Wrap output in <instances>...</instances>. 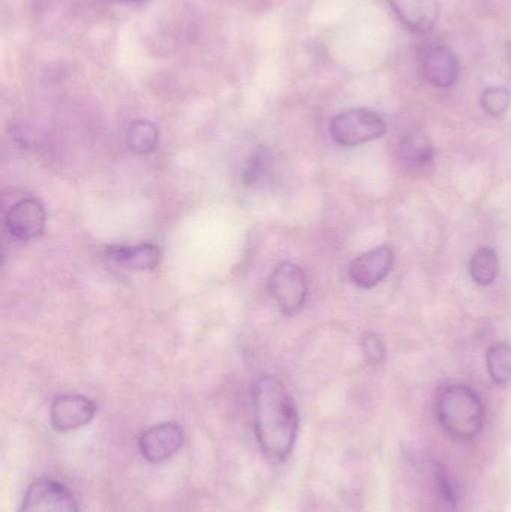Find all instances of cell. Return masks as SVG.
Wrapping results in <instances>:
<instances>
[{"mask_svg":"<svg viewBox=\"0 0 511 512\" xmlns=\"http://www.w3.org/2000/svg\"><path fill=\"white\" fill-rule=\"evenodd\" d=\"M185 444L183 430L176 423H161L144 430L138 439L141 456L150 463H164Z\"/></svg>","mask_w":511,"mask_h":512,"instance_id":"obj_6","label":"cell"},{"mask_svg":"<svg viewBox=\"0 0 511 512\" xmlns=\"http://www.w3.org/2000/svg\"><path fill=\"white\" fill-rule=\"evenodd\" d=\"M111 261L128 270L150 271L158 267L161 261V249L153 243L138 246H111L107 249Z\"/></svg>","mask_w":511,"mask_h":512,"instance_id":"obj_13","label":"cell"},{"mask_svg":"<svg viewBox=\"0 0 511 512\" xmlns=\"http://www.w3.org/2000/svg\"><path fill=\"white\" fill-rule=\"evenodd\" d=\"M398 158L408 173H423L435 159V147L428 135L413 132L399 144Z\"/></svg>","mask_w":511,"mask_h":512,"instance_id":"obj_12","label":"cell"},{"mask_svg":"<svg viewBox=\"0 0 511 512\" xmlns=\"http://www.w3.org/2000/svg\"><path fill=\"white\" fill-rule=\"evenodd\" d=\"M429 478H431V489L434 493L435 502L441 512H456V495L452 478L449 472L440 463L432 462L429 465Z\"/></svg>","mask_w":511,"mask_h":512,"instance_id":"obj_14","label":"cell"},{"mask_svg":"<svg viewBox=\"0 0 511 512\" xmlns=\"http://www.w3.org/2000/svg\"><path fill=\"white\" fill-rule=\"evenodd\" d=\"M362 351L363 355H365V360L371 366H383L384 361H386V345H384V340L377 333H366L362 337Z\"/></svg>","mask_w":511,"mask_h":512,"instance_id":"obj_19","label":"cell"},{"mask_svg":"<svg viewBox=\"0 0 511 512\" xmlns=\"http://www.w3.org/2000/svg\"><path fill=\"white\" fill-rule=\"evenodd\" d=\"M269 171V156L266 153H257V155L252 156L251 162H249L248 168H246V183L255 185V183L261 182L269 174Z\"/></svg>","mask_w":511,"mask_h":512,"instance_id":"obj_20","label":"cell"},{"mask_svg":"<svg viewBox=\"0 0 511 512\" xmlns=\"http://www.w3.org/2000/svg\"><path fill=\"white\" fill-rule=\"evenodd\" d=\"M420 72L432 86L450 89L458 83L461 63L450 48L444 45H431L420 56Z\"/></svg>","mask_w":511,"mask_h":512,"instance_id":"obj_8","label":"cell"},{"mask_svg":"<svg viewBox=\"0 0 511 512\" xmlns=\"http://www.w3.org/2000/svg\"><path fill=\"white\" fill-rule=\"evenodd\" d=\"M510 57H511V47H510Z\"/></svg>","mask_w":511,"mask_h":512,"instance_id":"obj_22","label":"cell"},{"mask_svg":"<svg viewBox=\"0 0 511 512\" xmlns=\"http://www.w3.org/2000/svg\"><path fill=\"white\" fill-rule=\"evenodd\" d=\"M254 430L261 453L273 462H284L299 435V411L284 382L261 376L252 388Z\"/></svg>","mask_w":511,"mask_h":512,"instance_id":"obj_1","label":"cell"},{"mask_svg":"<svg viewBox=\"0 0 511 512\" xmlns=\"http://www.w3.org/2000/svg\"><path fill=\"white\" fill-rule=\"evenodd\" d=\"M159 129L149 120H135L126 132V144L137 155H149L158 149Z\"/></svg>","mask_w":511,"mask_h":512,"instance_id":"obj_15","label":"cell"},{"mask_svg":"<svg viewBox=\"0 0 511 512\" xmlns=\"http://www.w3.org/2000/svg\"><path fill=\"white\" fill-rule=\"evenodd\" d=\"M399 20L411 32L428 35L440 21L441 6L438 0H387Z\"/></svg>","mask_w":511,"mask_h":512,"instance_id":"obj_11","label":"cell"},{"mask_svg":"<svg viewBox=\"0 0 511 512\" xmlns=\"http://www.w3.org/2000/svg\"><path fill=\"white\" fill-rule=\"evenodd\" d=\"M270 295L284 315H294L302 309L308 297V279L305 271L293 262H282L270 274Z\"/></svg>","mask_w":511,"mask_h":512,"instance_id":"obj_4","label":"cell"},{"mask_svg":"<svg viewBox=\"0 0 511 512\" xmlns=\"http://www.w3.org/2000/svg\"><path fill=\"white\" fill-rule=\"evenodd\" d=\"M329 131L338 146L356 147L386 135L387 123L383 116L368 108H351L330 120Z\"/></svg>","mask_w":511,"mask_h":512,"instance_id":"obj_3","label":"cell"},{"mask_svg":"<svg viewBox=\"0 0 511 512\" xmlns=\"http://www.w3.org/2000/svg\"><path fill=\"white\" fill-rule=\"evenodd\" d=\"M500 273V259L491 248H480L474 252L470 261V274L477 285L489 286L497 280Z\"/></svg>","mask_w":511,"mask_h":512,"instance_id":"obj_16","label":"cell"},{"mask_svg":"<svg viewBox=\"0 0 511 512\" xmlns=\"http://www.w3.org/2000/svg\"><path fill=\"white\" fill-rule=\"evenodd\" d=\"M511 104V93L507 87L491 86L483 92L482 107L489 116L501 117L507 113Z\"/></svg>","mask_w":511,"mask_h":512,"instance_id":"obj_18","label":"cell"},{"mask_svg":"<svg viewBox=\"0 0 511 512\" xmlns=\"http://www.w3.org/2000/svg\"><path fill=\"white\" fill-rule=\"evenodd\" d=\"M486 367L495 384H509L511 382V345L504 342L494 343L486 352Z\"/></svg>","mask_w":511,"mask_h":512,"instance_id":"obj_17","label":"cell"},{"mask_svg":"<svg viewBox=\"0 0 511 512\" xmlns=\"http://www.w3.org/2000/svg\"><path fill=\"white\" fill-rule=\"evenodd\" d=\"M18 512H80V508L62 481L42 477L27 487Z\"/></svg>","mask_w":511,"mask_h":512,"instance_id":"obj_5","label":"cell"},{"mask_svg":"<svg viewBox=\"0 0 511 512\" xmlns=\"http://www.w3.org/2000/svg\"><path fill=\"white\" fill-rule=\"evenodd\" d=\"M437 415L441 426L458 439L470 441L482 432L485 406L479 394L464 384L446 385L438 394Z\"/></svg>","mask_w":511,"mask_h":512,"instance_id":"obj_2","label":"cell"},{"mask_svg":"<svg viewBox=\"0 0 511 512\" xmlns=\"http://www.w3.org/2000/svg\"><path fill=\"white\" fill-rule=\"evenodd\" d=\"M395 265V251L392 246L381 245L366 254L357 256L350 267L351 282L362 289H372L387 279Z\"/></svg>","mask_w":511,"mask_h":512,"instance_id":"obj_7","label":"cell"},{"mask_svg":"<svg viewBox=\"0 0 511 512\" xmlns=\"http://www.w3.org/2000/svg\"><path fill=\"white\" fill-rule=\"evenodd\" d=\"M44 206L36 198H24L15 203L5 216V227L20 242L38 239L45 230Z\"/></svg>","mask_w":511,"mask_h":512,"instance_id":"obj_9","label":"cell"},{"mask_svg":"<svg viewBox=\"0 0 511 512\" xmlns=\"http://www.w3.org/2000/svg\"><path fill=\"white\" fill-rule=\"evenodd\" d=\"M96 414V405L80 394H63L51 405V426L59 433L72 432L87 426Z\"/></svg>","mask_w":511,"mask_h":512,"instance_id":"obj_10","label":"cell"},{"mask_svg":"<svg viewBox=\"0 0 511 512\" xmlns=\"http://www.w3.org/2000/svg\"><path fill=\"white\" fill-rule=\"evenodd\" d=\"M119 3H128V5H132V3H141L146 2V0H116Z\"/></svg>","mask_w":511,"mask_h":512,"instance_id":"obj_21","label":"cell"}]
</instances>
